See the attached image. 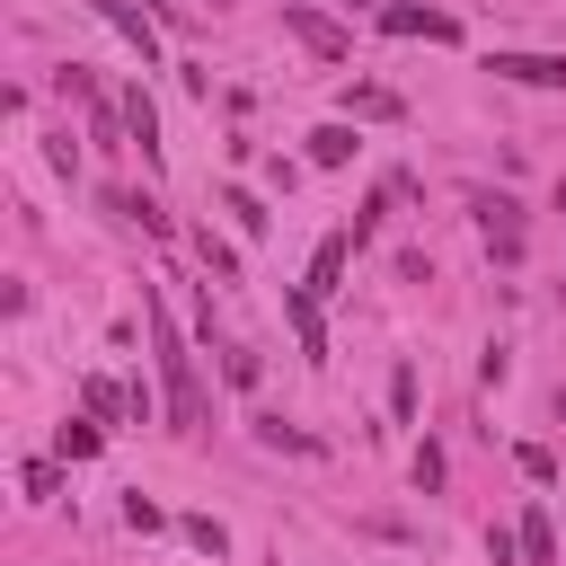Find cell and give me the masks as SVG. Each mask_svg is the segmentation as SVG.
<instances>
[{
  "label": "cell",
  "instance_id": "5b68a950",
  "mask_svg": "<svg viewBox=\"0 0 566 566\" xmlns=\"http://www.w3.org/2000/svg\"><path fill=\"white\" fill-rule=\"evenodd\" d=\"M469 212H478V239H486L495 256H522V203H513V195H478Z\"/></svg>",
  "mask_w": 566,
  "mask_h": 566
},
{
  "label": "cell",
  "instance_id": "30bf717a",
  "mask_svg": "<svg viewBox=\"0 0 566 566\" xmlns=\"http://www.w3.org/2000/svg\"><path fill=\"white\" fill-rule=\"evenodd\" d=\"M310 159H318V168H345V159H354V124H318V133H310Z\"/></svg>",
  "mask_w": 566,
  "mask_h": 566
},
{
  "label": "cell",
  "instance_id": "8992f818",
  "mask_svg": "<svg viewBox=\"0 0 566 566\" xmlns=\"http://www.w3.org/2000/svg\"><path fill=\"white\" fill-rule=\"evenodd\" d=\"M88 9H97V18H106V27H115L133 53H142V62L159 53V27H150V9H133V0H88Z\"/></svg>",
  "mask_w": 566,
  "mask_h": 566
},
{
  "label": "cell",
  "instance_id": "3957f363",
  "mask_svg": "<svg viewBox=\"0 0 566 566\" xmlns=\"http://www.w3.org/2000/svg\"><path fill=\"white\" fill-rule=\"evenodd\" d=\"M486 71L513 80V88H566V53H513V44H495Z\"/></svg>",
  "mask_w": 566,
  "mask_h": 566
},
{
  "label": "cell",
  "instance_id": "e0dca14e",
  "mask_svg": "<svg viewBox=\"0 0 566 566\" xmlns=\"http://www.w3.org/2000/svg\"><path fill=\"white\" fill-rule=\"evenodd\" d=\"M80 398H88V416H124V398H115V380H88Z\"/></svg>",
  "mask_w": 566,
  "mask_h": 566
},
{
  "label": "cell",
  "instance_id": "7a4b0ae2",
  "mask_svg": "<svg viewBox=\"0 0 566 566\" xmlns=\"http://www.w3.org/2000/svg\"><path fill=\"white\" fill-rule=\"evenodd\" d=\"M283 27H292V35H301L318 62H345V53H354V35H345L327 9H310V0H283Z\"/></svg>",
  "mask_w": 566,
  "mask_h": 566
},
{
  "label": "cell",
  "instance_id": "6da1fadb",
  "mask_svg": "<svg viewBox=\"0 0 566 566\" xmlns=\"http://www.w3.org/2000/svg\"><path fill=\"white\" fill-rule=\"evenodd\" d=\"M150 336H159V380H168V416H177V433H195V424H203V389H195V354L177 345V327H168V310H150Z\"/></svg>",
  "mask_w": 566,
  "mask_h": 566
},
{
  "label": "cell",
  "instance_id": "4fadbf2b",
  "mask_svg": "<svg viewBox=\"0 0 566 566\" xmlns=\"http://www.w3.org/2000/svg\"><path fill=\"white\" fill-rule=\"evenodd\" d=\"M221 212H239V230H248V239H256V230H265V221H274V212H265V203H256V195H248V186H230V195H221Z\"/></svg>",
  "mask_w": 566,
  "mask_h": 566
},
{
  "label": "cell",
  "instance_id": "8fae6325",
  "mask_svg": "<svg viewBox=\"0 0 566 566\" xmlns=\"http://www.w3.org/2000/svg\"><path fill=\"white\" fill-rule=\"evenodd\" d=\"M522 557H531V566H557V531H548V513H522Z\"/></svg>",
  "mask_w": 566,
  "mask_h": 566
},
{
  "label": "cell",
  "instance_id": "ba28073f",
  "mask_svg": "<svg viewBox=\"0 0 566 566\" xmlns=\"http://www.w3.org/2000/svg\"><path fill=\"white\" fill-rule=\"evenodd\" d=\"M124 133H133V150H142V159H159V106H150L142 88L124 97Z\"/></svg>",
  "mask_w": 566,
  "mask_h": 566
},
{
  "label": "cell",
  "instance_id": "d6986e66",
  "mask_svg": "<svg viewBox=\"0 0 566 566\" xmlns=\"http://www.w3.org/2000/svg\"><path fill=\"white\" fill-rule=\"evenodd\" d=\"M557 212H566V186H557Z\"/></svg>",
  "mask_w": 566,
  "mask_h": 566
},
{
  "label": "cell",
  "instance_id": "7c38bea8",
  "mask_svg": "<svg viewBox=\"0 0 566 566\" xmlns=\"http://www.w3.org/2000/svg\"><path fill=\"white\" fill-rule=\"evenodd\" d=\"M256 442H265V451H318V442H310L301 424H283V416H256Z\"/></svg>",
  "mask_w": 566,
  "mask_h": 566
},
{
  "label": "cell",
  "instance_id": "9a60e30c",
  "mask_svg": "<svg viewBox=\"0 0 566 566\" xmlns=\"http://www.w3.org/2000/svg\"><path fill=\"white\" fill-rule=\"evenodd\" d=\"M195 256H203V265H212V283H239V256H230V248H221V239H212V230H203V239H195Z\"/></svg>",
  "mask_w": 566,
  "mask_h": 566
},
{
  "label": "cell",
  "instance_id": "5bb4252c",
  "mask_svg": "<svg viewBox=\"0 0 566 566\" xmlns=\"http://www.w3.org/2000/svg\"><path fill=\"white\" fill-rule=\"evenodd\" d=\"M115 212H133V221H142V230H150V239H168V212H159V203H150V195H115Z\"/></svg>",
  "mask_w": 566,
  "mask_h": 566
},
{
  "label": "cell",
  "instance_id": "52a82bcc",
  "mask_svg": "<svg viewBox=\"0 0 566 566\" xmlns=\"http://www.w3.org/2000/svg\"><path fill=\"white\" fill-rule=\"evenodd\" d=\"M345 256H354V239H345V230H336V239H318V256H310V301L345 283Z\"/></svg>",
  "mask_w": 566,
  "mask_h": 566
},
{
  "label": "cell",
  "instance_id": "2e32d148",
  "mask_svg": "<svg viewBox=\"0 0 566 566\" xmlns=\"http://www.w3.org/2000/svg\"><path fill=\"white\" fill-rule=\"evenodd\" d=\"M88 451H97V424H62L53 433V460H88Z\"/></svg>",
  "mask_w": 566,
  "mask_h": 566
},
{
  "label": "cell",
  "instance_id": "9c48e42d",
  "mask_svg": "<svg viewBox=\"0 0 566 566\" xmlns=\"http://www.w3.org/2000/svg\"><path fill=\"white\" fill-rule=\"evenodd\" d=\"M292 336H301L310 363H327V327H318V301H310V292H292Z\"/></svg>",
  "mask_w": 566,
  "mask_h": 566
},
{
  "label": "cell",
  "instance_id": "277c9868",
  "mask_svg": "<svg viewBox=\"0 0 566 566\" xmlns=\"http://www.w3.org/2000/svg\"><path fill=\"white\" fill-rule=\"evenodd\" d=\"M380 27H389V35H424V44H460V18H451V9H424V0H389Z\"/></svg>",
  "mask_w": 566,
  "mask_h": 566
},
{
  "label": "cell",
  "instance_id": "ac0fdd59",
  "mask_svg": "<svg viewBox=\"0 0 566 566\" xmlns=\"http://www.w3.org/2000/svg\"><path fill=\"white\" fill-rule=\"evenodd\" d=\"M124 522H133V531H159V522H168V513H159V504H150V495H124Z\"/></svg>",
  "mask_w": 566,
  "mask_h": 566
}]
</instances>
